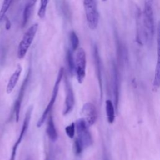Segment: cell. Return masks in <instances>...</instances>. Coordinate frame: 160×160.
Returning <instances> with one entry per match:
<instances>
[{"label":"cell","mask_w":160,"mask_h":160,"mask_svg":"<svg viewBox=\"0 0 160 160\" xmlns=\"http://www.w3.org/2000/svg\"><path fill=\"white\" fill-rule=\"evenodd\" d=\"M153 4L154 0H144L142 19L144 39L148 42L152 41L155 32Z\"/></svg>","instance_id":"obj_1"},{"label":"cell","mask_w":160,"mask_h":160,"mask_svg":"<svg viewBox=\"0 0 160 160\" xmlns=\"http://www.w3.org/2000/svg\"><path fill=\"white\" fill-rule=\"evenodd\" d=\"M83 6L88 26L94 30L98 27L99 18L97 0H83Z\"/></svg>","instance_id":"obj_2"},{"label":"cell","mask_w":160,"mask_h":160,"mask_svg":"<svg viewBox=\"0 0 160 160\" xmlns=\"http://www.w3.org/2000/svg\"><path fill=\"white\" fill-rule=\"evenodd\" d=\"M64 68H61L59 71V72H58V76H57V78H56V81H55V84H54L52 91V94H51V97L50 101H49L48 104L47 105L45 110L42 112V114L41 118H39V121L37 122L36 126H37L38 128H40L42 125V124L46 121V118L48 117V115L51 112V111L52 110V108L54 106V102H55L56 98H57V95L58 94V91H59L61 81V80H62V79L63 78V76H64Z\"/></svg>","instance_id":"obj_3"},{"label":"cell","mask_w":160,"mask_h":160,"mask_svg":"<svg viewBox=\"0 0 160 160\" xmlns=\"http://www.w3.org/2000/svg\"><path fill=\"white\" fill-rule=\"evenodd\" d=\"M38 29V24L35 23L31 25L24 33L23 38L18 48L17 55L20 59L24 58L26 54Z\"/></svg>","instance_id":"obj_4"},{"label":"cell","mask_w":160,"mask_h":160,"mask_svg":"<svg viewBox=\"0 0 160 160\" xmlns=\"http://www.w3.org/2000/svg\"><path fill=\"white\" fill-rule=\"evenodd\" d=\"M75 124L78 134L76 139L84 149L91 146L92 143V136L88 130L89 127L86 125L85 121L82 118L79 119Z\"/></svg>","instance_id":"obj_5"},{"label":"cell","mask_w":160,"mask_h":160,"mask_svg":"<svg viewBox=\"0 0 160 160\" xmlns=\"http://www.w3.org/2000/svg\"><path fill=\"white\" fill-rule=\"evenodd\" d=\"M75 72L78 81L81 84L86 76V56L84 50L80 48L77 49L75 56Z\"/></svg>","instance_id":"obj_6"},{"label":"cell","mask_w":160,"mask_h":160,"mask_svg":"<svg viewBox=\"0 0 160 160\" xmlns=\"http://www.w3.org/2000/svg\"><path fill=\"white\" fill-rule=\"evenodd\" d=\"M32 111V107H30L28 109V111H26V113L25 117H24V121H23V124L22 125V128H21V131H20L19 136L18 139L15 142V143H14V146L12 148V151H11L9 160H15V159H16L17 149H18L19 144L21 142L27 129H28L29 122H30V120H31Z\"/></svg>","instance_id":"obj_7"},{"label":"cell","mask_w":160,"mask_h":160,"mask_svg":"<svg viewBox=\"0 0 160 160\" xmlns=\"http://www.w3.org/2000/svg\"><path fill=\"white\" fill-rule=\"evenodd\" d=\"M81 115L88 127L93 125L98 118V112L96 106L89 102L85 103L82 107Z\"/></svg>","instance_id":"obj_8"},{"label":"cell","mask_w":160,"mask_h":160,"mask_svg":"<svg viewBox=\"0 0 160 160\" xmlns=\"http://www.w3.org/2000/svg\"><path fill=\"white\" fill-rule=\"evenodd\" d=\"M112 91H113V95H114V106H115V109L118 110V104L119 101L120 81H119V71L114 62L112 63Z\"/></svg>","instance_id":"obj_9"},{"label":"cell","mask_w":160,"mask_h":160,"mask_svg":"<svg viewBox=\"0 0 160 160\" xmlns=\"http://www.w3.org/2000/svg\"><path fill=\"white\" fill-rule=\"evenodd\" d=\"M30 74H31V72H30V71H29L28 73L27 74L25 79H24V81L22 82V84L21 85L20 90L19 91L18 96L17 99H16V100L15 101V103H14V114H15L16 122H18L19 119L21 103H22V98H23V96H24V94L25 90H26V87L28 86V84L29 82Z\"/></svg>","instance_id":"obj_10"},{"label":"cell","mask_w":160,"mask_h":160,"mask_svg":"<svg viewBox=\"0 0 160 160\" xmlns=\"http://www.w3.org/2000/svg\"><path fill=\"white\" fill-rule=\"evenodd\" d=\"M65 90L66 98L64 101V109L62 111V114L64 116L69 114L73 109L74 106V96L73 90L71 84L67 79H65Z\"/></svg>","instance_id":"obj_11"},{"label":"cell","mask_w":160,"mask_h":160,"mask_svg":"<svg viewBox=\"0 0 160 160\" xmlns=\"http://www.w3.org/2000/svg\"><path fill=\"white\" fill-rule=\"evenodd\" d=\"M152 85L155 91L160 88V22H159L157 30V62Z\"/></svg>","instance_id":"obj_12"},{"label":"cell","mask_w":160,"mask_h":160,"mask_svg":"<svg viewBox=\"0 0 160 160\" xmlns=\"http://www.w3.org/2000/svg\"><path fill=\"white\" fill-rule=\"evenodd\" d=\"M93 56L94 59V63H95V67L96 70V74L99 81V88H100V92H101V97H102V66H101V58L99 54L98 48L96 45L94 46L93 49Z\"/></svg>","instance_id":"obj_13"},{"label":"cell","mask_w":160,"mask_h":160,"mask_svg":"<svg viewBox=\"0 0 160 160\" xmlns=\"http://www.w3.org/2000/svg\"><path fill=\"white\" fill-rule=\"evenodd\" d=\"M21 71H22V68L20 64H18L17 66V68L15 69L14 72L11 76V77L9 79V81L8 82V84L6 86V92L8 94H10L14 89V88L19 79Z\"/></svg>","instance_id":"obj_14"},{"label":"cell","mask_w":160,"mask_h":160,"mask_svg":"<svg viewBox=\"0 0 160 160\" xmlns=\"http://www.w3.org/2000/svg\"><path fill=\"white\" fill-rule=\"evenodd\" d=\"M36 1L37 0H28V1L27 2L24 9L23 14H22V27H24L26 25L27 22H28L29 18L32 12V9L35 5Z\"/></svg>","instance_id":"obj_15"},{"label":"cell","mask_w":160,"mask_h":160,"mask_svg":"<svg viewBox=\"0 0 160 160\" xmlns=\"http://www.w3.org/2000/svg\"><path fill=\"white\" fill-rule=\"evenodd\" d=\"M46 132L49 138L52 141H55L58 139V132L54 123L53 118L51 116L48 118L47 128H46Z\"/></svg>","instance_id":"obj_16"},{"label":"cell","mask_w":160,"mask_h":160,"mask_svg":"<svg viewBox=\"0 0 160 160\" xmlns=\"http://www.w3.org/2000/svg\"><path fill=\"white\" fill-rule=\"evenodd\" d=\"M106 112L108 121L109 124H112L115 119V106L110 99L106 101Z\"/></svg>","instance_id":"obj_17"},{"label":"cell","mask_w":160,"mask_h":160,"mask_svg":"<svg viewBox=\"0 0 160 160\" xmlns=\"http://www.w3.org/2000/svg\"><path fill=\"white\" fill-rule=\"evenodd\" d=\"M66 59L68 64L69 69L71 73H74L75 71V61L72 54V52L70 49H68L66 52Z\"/></svg>","instance_id":"obj_18"},{"label":"cell","mask_w":160,"mask_h":160,"mask_svg":"<svg viewBox=\"0 0 160 160\" xmlns=\"http://www.w3.org/2000/svg\"><path fill=\"white\" fill-rule=\"evenodd\" d=\"M13 0H4L2 6L0 9V22L3 20L4 16H6V13L9 9L11 4Z\"/></svg>","instance_id":"obj_19"},{"label":"cell","mask_w":160,"mask_h":160,"mask_svg":"<svg viewBox=\"0 0 160 160\" xmlns=\"http://www.w3.org/2000/svg\"><path fill=\"white\" fill-rule=\"evenodd\" d=\"M49 2V0H41L40 1V6L38 12V15L40 19H43L45 17L46 8Z\"/></svg>","instance_id":"obj_20"},{"label":"cell","mask_w":160,"mask_h":160,"mask_svg":"<svg viewBox=\"0 0 160 160\" xmlns=\"http://www.w3.org/2000/svg\"><path fill=\"white\" fill-rule=\"evenodd\" d=\"M69 39L72 51H76L79 46V38L74 31H71L69 33Z\"/></svg>","instance_id":"obj_21"},{"label":"cell","mask_w":160,"mask_h":160,"mask_svg":"<svg viewBox=\"0 0 160 160\" xmlns=\"http://www.w3.org/2000/svg\"><path fill=\"white\" fill-rule=\"evenodd\" d=\"M75 131H76V124L74 122L71 123L69 125L66 126L65 128V131H66L67 136L71 139L74 138V136L75 134Z\"/></svg>","instance_id":"obj_22"},{"label":"cell","mask_w":160,"mask_h":160,"mask_svg":"<svg viewBox=\"0 0 160 160\" xmlns=\"http://www.w3.org/2000/svg\"><path fill=\"white\" fill-rule=\"evenodd\" d=\"M3 20H5V21H6V29L7 30L9 29L10 28H11V22H10V21L9 20L8 18H7V17L5 16L4 18V19H3Z\"/></svg>","instance_id":"obj_23"},{"label":"cell","mask_w":160,"mask_h":160,"mask_svg":"<svg viewBox=\"0 0 160 160\" xmlns=\"http://www.w3.org/2000/svg\"><path fill=\"white\" fill-rule=\"evenodd\" d=\"M102 1H106L107 0H102Z\"/></svg>","instance_id":"obj_24"}]
</instances>
